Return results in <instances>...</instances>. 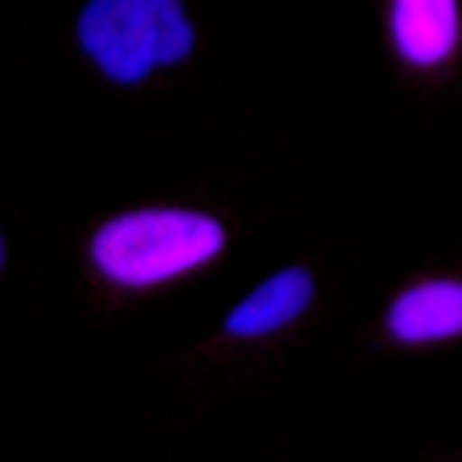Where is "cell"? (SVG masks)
I'll use <instances>...</instances> for the list:
<instances>
[{
    "label": "cell",
    "mask_w": 462,
    "mask_h": 462,
    "mask_svg": "<svg viewBox=\"0 0 462 462\" xmlns=\"http://www.w3.org/2000/svg\"><path fill=\"white\" fill-rule=\"evenodd\" d=\"M223 223L207 212H179V207H145V212H117L95 228L89 262L112 284H168L189 268H201L223 251Z\"/></svg>",
    "instance_id": "obj_1"
},
{
    "label": "cell",
    "mask_w": 462,
    "mask_h": 462,
    "mask_svg": "<svg viewBox=\"0 0 462 462\" xmlns=\"http://www.w3.org/2000/svg\"><path fill=\"white\" fill-rule=\"evenodd\" d=\"M79 45L112 84H145L195 51V23L184 0H89L79 12Z\"/></svg>",
    "instance_id": "obj_2"
},
{
    "label": "cell",
    "mask_w": 462,
    "mask_h": 462,
    "mask_svg": "<svg viewBox=\"0 0 462 462\" xmlns=\"http://www.w3.org/2000/svg\"><path fill=\"white\" fill-rule=\"evenodd\" d=\"M384 328L402 346H429V340L462 335V279H423V284L402 290L384 312Z\"/></svg>",
    "instance_id": "obj_3"
},
{
    "label": "cell",
    "mask_w": 462,
    "mask_h": 462,
    "mask_svg": "<svg viewBox=\"0 0 462 462\" xmlns=\"http://www.w3.org/2000/svg\"><path fill=\"white\" fill-rule=\"evenodd\" d=\"M457 0H390V40L395 56L412 68H435L457 51Z\"/></svg>",
    "instance_id": "obj_4"
},
{
    "label": "cell",
    "mask_w": 462,
    "mask_h": 462,
    "mask_svg": "<svg viewBox=\"0 0 462 462\" xmlns=\"http://www.w3.org/2000/svg\"><path fill=\"white\" fill-rule=\"evenodd\" d=\"M312 295H318V284H312V273H307V268H279L268 284H256L245 301L223 318V335H235V340L273 335V328L295 323V318L312 307Z\"/></svg>",
    "instance_id": "obj_5"
}]
</instances>
